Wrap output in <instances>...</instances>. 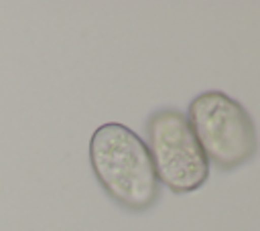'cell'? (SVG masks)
Instances as JSON below:
<instances>
[{"instance_id": "cell-1", "label": "cell", "mask_w": 260, "mask_h": 231, "mask_svg": "<svg viewBox=\"0 0 260 231\" xmlns=\"http://www.w3.org/2000/svg\"><path fill=\"white\" fill-rule=\"evenodd\" d=\"M89 164L104 190L130 211L148 209L158 180L144 140L118 122L102 124L89 140Z\"/></svg>"}, {"instance_id": "cell-2", "label": "cell", "mask_w": 260, "mask_h": 231, "mask_svg": "<svg viewBox=\"0 0 260 231\" xmlns=\"http://www.w3.org/2000/svg\"><path fill=\"white\" fill-rule=\"evenodd\" d=\"M205 154L219 168L244 164L256 150V128L248 109L223 91L199 93L185 113Z\"/></svg>"}, {"instance_id": "cell-3", "label": "cell", "mask_w": 260, "mask_h": 231, "mask_svg": "<svg viewBox=\"0 0 260 231\" xmlns=\"http://www.w3.org/2000/svg\"><path fill=\"white\" fill-rule=\"evenodd\" d=\"M146 148L156 180L173 192H193L209 176L205 158L189 120L175 107H162L148 118Z\"/></svg>"}]
</instances>
